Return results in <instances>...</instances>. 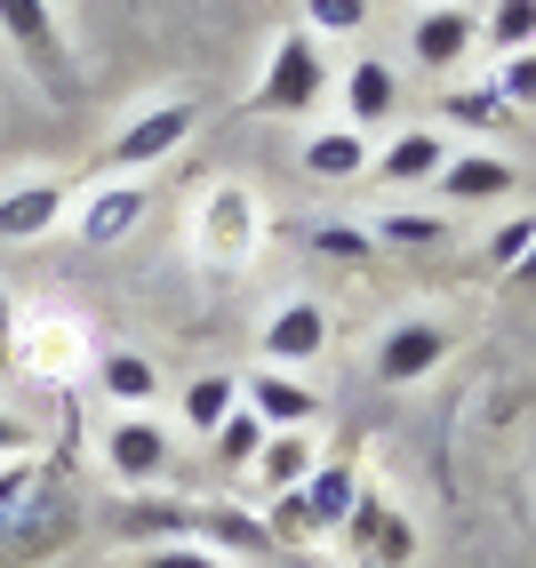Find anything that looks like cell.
Wrapping results in <instances>:
<instances>
[{
  "instance_id": "obj_35",
  "label": "cell",
  "mask_w": 536,
  "mask_h": 568,
  "mask_svg": "<svg viewBox=\"0 0 536 568\" xmlns=\"http://www.w3.org/2000/svg\"><path fill=\"white\" fill-rule=\"evenodd\" d=\"M385 241H401V248H433V241H448V233H441V216H385Z\"/></svg>"
},
{
  "instance_id": "obj_1",
  "label": "cell",
  "mask_w": 536,
  "mask_h": 568,
  "mask_svg": "<svg viewBox=\"0 0 536 568\" xmlns=\"http://www.w3.org/2000/svg\"><path fill=\"white\" fill-rule=\"evenodd\" d=\"M0 32H9V49L24 57V72H32L57 104H81V64H72L64 24H57L49 0H0Z\"/></svg>"
},
{
  "instance_id": "obj_38",
  "label": "cell",
  "mask_w": 536,
  "mask_h": 568,
  "mask_svg": "<svg viewBox=\"0 0 536 568\" xmlns=\"http://www.w3.org/2000/svg\"><path fill=\"white\" fill-rule=\"evenodd\" d=\"M513 281H528V288H536V248H528V256L513 264Z\"/></svg>"
},
{
  "instance_id": "obj_14",
  "label": "cell",
  "mask_w": 536,
  "mask_h": 568,
  "mask_svg": "<svg viewBox=\"0 0 536 568\" xmlns=\"http://www.w3.org/2000/svg\"><path fill=\"white\" fill-rule=\"evenodd\" d=\"M441 193L448 201H505L513 193V161H496V153H456V161H441Z\"/></svg>"
},
{
  "instance_id": "obj_12",
  "label": "cell",
  "mask_w": 536,
  "mask_h": 568,
  "mask_svg": "<svg viewBox=\"0 0 536 568\" xmlns=\"http://www.w3.org/2000/svg\"><path fill=\"white\" fill-rule=\"evenodd\" d=\"M321 345H328L321 305H281L273 321H264V361H273V368H304Z\"/></svg>"
},
{
  "instance_id": "obj_20",
  "label": "cell",
  "mask_w": 536,
  "mask_h": 568,
  "mask_svg": "<svg viewBox=\"0 0 536 568\" xmlns=\"http://www.w3.org/2000/svg\"><path fill=\"white\" fill-rule=\"evenodd\" d=\"M97 385H104L112 400H129V408H144L152 393H161V368H152L144 353H129V345H121V353H104V361H97Z\"/></svg>"
},
{
  "instance_id": "obj_27",
  "label": "cell",
  "mask_w": 536,
  "mask_h": 568,
  "mask_svg": "<svg viewBox=\"0 0 536 568\" xmlns=\"http://www.w3.org/2000/svg\"><path fill=\"white\" fill-rule=\"evenodd\" d=\"M448 121H465V129H505L513 112H505V97H496V81H481V89H456V97H448Z\"/></svg>"
},
{
  "instance_id": "obj_37",
  "label": "cell",
  "mask_w": 536,
  "mask_h": 568,
  "mask_svg": "<svg viewBox=\"0 0 536 568\" xmlns=\"http://www.w3.org/2000/svg\"><path fill=\"white\" fill-rule=\"evenodd\" d=\"M9 361H17V305L0 296V368H9Z\"/></svg>"
},
{
  "instance_id": "obj_9",
  "label": "cell",
  "mask_w": 536,
  "mask_h": 568,
  "mask_svg": "<svg viewBox=\"0 0 536 568\" xmlns=\"http://www.w3.org/2000/svg\"><path fill=\"white\" fill-rule=\"evenodd\" d=\"M448 361V328H433V321H401L385 345H376V376L385 385H416V376H433Z\"/></svg>"
},
{
  "instance_id": "obj_26",
  "label": "cell",
  "mask_w": 536,
  "mask_h": 568,
  "mask_svg": "<svg viewBox=\"0 0 536 568\" xmlns=\"http://www.w3.org/2000/svg\"><path fill=\"white\" fill-rule=\"evenodd\" d=\"M264 537H273V545L321 537V528H313V505H304V488H281V497H273V513H264Z\"/></svg>"
},
{
  "instance_id": "obj_19",
  "label": "cell",
  "mask_w": 536,
  "mask_h": 568,
  "mask_svg": "<svg viewBox=\"0 0 536 568\" xmlns=\"http://www.w3.org/2000/svg\"><path fill=\"white\" fill-rule=\"evenodd\" d=\"M256 480L273 488V497H281V488H304V480H313V440H304V433H273L256 448Z\"/></svg>"
},
{
  "instance_id": "obj_11",
  "label": "cell",
  "mask_w": 536,
  "mask_h": 568,
  "mask_svg": "<svg viewBox=\"0 0 536 568\" xmlns=\"http://www.w3.org/2000/svg\"><path fill=\"white\" fill-rule=\"evenodd\" d=\"M81 241H97V248H112V241H129L136 224H144V184H97V193L81 201Z\"/></svg>"
},
{
  "instance_id": "obj_5",
  "label": "cell",
  "mask_w": 536,
  "mask_h": 568,
  "mask_svg": "<svg viewBox=\"0 0 536 568\" xmlns=\"http://www.w3.org/2000/svg\"><path fill=\"white\" fill-rule=\"evenodd\" d=\"M193 121H201V112L193 104H184V97H169V104H144L136 112V121L121 129V136H112V169H152V161H169V153H184V136H193Z\"/></svg>"
},
{
  "instance_id": "obj_32",
  "label": "cell",
  "mask_w": 536,
  "mask_h": 568,
  "mask_svg": "<svg viewBox=\"0 0 536 568\" xmlns=\"http://www.w3.org/2000/svg\"><path fill=\"white\" fill-rule=\"evenodd\" d=\"M136 568H233L224 552H209V545H152Z\"/></svg>"
},
{
  "instance_id": "obj_10",
  "label": "cell",
  "mask_w": 536,
  "mask_h": 568,
  "mask_svg": "<svg viewBox=\"0 0 536 568\" xmlns=\"http://www.w3.org/2000/svg\"><path fill=\"white\" fill-rule=\"evenodd\" d=\"M64 216V176H32L17 193H0V241H41Z\"/></svg>"
},
{
  "instance_id": "obj_15",
  "label": "cell",
  "mask_w": 536,
  "mask_h": 568,
  "mask_svg": "<svg viewBox=\"0 0 536 568\" xmlns=\"http://www.w3.org/2000/svg\"><path fill=\"white\" fill-rule=\"evenodd\" d=\"M193 528L209 537V552H241V560L273 552V537H264V520H256V513H241L233 497H224V505H201V513H193Z\"/></svg>"
},
{
  "instance_id": "obj_34",
  "label": "cell",
  "mask_w": 536,
  "mask_h": 568,
  "mask_svg": "<svg viewBox=\"0 0 536 568\" xmlns=\"http://www.w3.org/2000/svg\"><path fill=\"white\" fill-rule=\"evenodd\" d=\"M32 497H41V473H32V465L17 457L9 473H0V520H9V513H24Z\"/></svg>"
},
{
  "instance_id": "obj_31",
  "label": "cell",
  "mask_w": 536,
  "mask_h": 568,
  "mask_svg": "<svg viewBox=\"0 0 536 568\" xmlns=\"http://www.w3.org/2000/svg\"><path fill=\"white\" fill-rule=\"evenodd\" d=\"M129 528L136 537H152V528H161V537H184V528H193V505H129Z\"/></svg>"
},
{
  "instance_id": "obj_21",
  "label": "cell",
  "mask_w": 536,
  "mask_h": 568,
  "mask_svg": "<svg viewBox=\"0 0 536 568\" xmlns=\"http://www.w3.org/2000/svg\"><path fill=\"white\" fill-rule=\"evenodd\" d=\"M233 408H241V385H233L224 368H209V376H193V385H184V425H193V433H216Z\"/></svg>"
},
{
  "instance_id": "obj_29",
  "label": "cell",
  "mask_w": 536,
  "mask_h": 568,
  "mask_svg": "<svg viewBox=\"0 0 536 568\" xmlns=\"http://www.w3.org/2000/svg\"><path fill=\"white\" fill-rule=\"evenodd\" d=\"M528 248H536V216H505V224L488 233V264H496V273H513Z\"/></svg>"
},
{
  "instance_id": "obj_25",
  "label": "cell",
  "mask_w": 536,
  "mask_h": 568,
  "mask_svg": "<svg viewBox=\"0 0 536 568\" xmlns=\"http://www.w3.org/2000/svg\"><path fill=\"white\" fill-rule=\"evenodd\" d=\"M488 49H496V57L536 49V0H496V17H488Z\"/></svg>"
},
{
  "instance_id": "obj_39",
  "label": "cell",
  "mask_w": 536,
  "mask_h": 568,
  "mask_svg": "<svg viewBox=\"0 0 536 568\" xmlns=\"http://www.w3.org/2000/svg\"><path fill=\"white\" fill-rule=\"evenodd\" d=\"M433 9H448V0H433Z\"/></svg>"
},
{
  "instance_id": "obj_16",
  "label": "cell",
  "mask_w": 536,
  "mask_h": 568,
  "mask_svg": "<svg viewBox=\"0 0 536 568\" xmlns=\"http://www.w3.org/2000/svg\"><path fill=\"white\" fill-rule=\"evenodd\" d=\"M81 361H89V336L72 328V321H32L24 328V376L32 368H41V376H72Z\"/></svg>"
},
{
  "instance_id": "obj_18",
  "label": "cell",
  "mask_w": 536,
  "mask_h": 568,
  "mask_svg": "<svg viewBox=\"0 0 536 568\" xmlns=\"http://www.w3.org/2000/svg\"><path fill=\"white\" fill-rule=\"evenodd\" d=\"M368 136L361 129H328V136H313V144H304V169H313V176H328V184H353V176H368Z\"/></svg>"
},
{
  "instance_id": "obj_8",
  "label": "cell",
  "mask_w": 536,
  "mask_h": 568,
  "mask_svg": "<svg viewBox=\"0 0 536 568\" xmlns=\"http://www.w3.org/2000/svg\"><path fill=\"white\" fill-rule=\"evenodd\" d=\"M241 408L264 416V433H296V425H313V416H321V393L296 385L289 368H256L249 385H241Z\"/></svg>"
},
{
  "instance_id": "obj_4",
  "label": "cell",
  "mask_w": 536,
  "mask_h": 568,
  "mask_svg": "<svg viewBox=\"0 0 536 568\" xmlns=\"http://www.w3.org/2000/svg\"><path fill=\"white\" fill-rule=\"evenodd\" d=\"M344 545H353V560H361V568H401V560H416V528L401 520V505H393V497L361 488L353 513H344Z\"/></svg>"
},
{
  "instance_id": "obj_28",
  "label": "cell",
  "mask_w": 536,
  "mask_h": 568,
  "mask_svg": "<svg viewBox=\"0 0 536 568\" xmlns=\"http://www.w3.org/2000/svg\"><path fill=\"white\" fill-rule=\"evenodd\" d=\"M368 24V0H304V32H361Z\"/></svg>"
},
{
  "instance_id": "obj_2",
  "label": "cell",
  "mask_w": 536,
  "mask_h": 568,
  "mask_svg": "<svg viewBox=\"0 0 536 568\" xmlns=\"http://www.w3.org/2000/svg\"><path fill=\"white\" fill-rule=\"evenodd\" d=\"M328 89V64L313 32H281L273 57H264V81L249 97V112H313V97Z\"/></svg>"
},
{
  "instance_id": "obj_3",
  "label": "cell",
  "mask_w": 536,
  "mask_h": 568,
  "mask_svg": "<svg viewBox=\"0 0 536 568\" xmlns=\"http://www.w3.org/2000/svg\"><path fill=\"white\" fill-rule=\"evenodd\" d=\"M72 528H81V505L64 497V488L41 480V497H32L24 513L0 520V568H32V560H57L72 545Z\"/></svg>"
},
{
  "instance_id": "obj_22",
  "label": "cell",
  "mask_w": 536,
  "mask_h": 568,
  "mask_svg": "<svg viewBox=\"0 0 536 568\" xmlns=\"http://www.w3.org/2000/svg\"><path fill=\"white\" fill-rule=\"evenodd\" d=\"M353 465H313V480H304V505H313V528H344V513H353Z\"/></svg>"
},
{
  "instance_id": "obj_17",
  "label": "cell",
  "mask_w": 536,
  "mask_h": 568,
  "mask_svg": "<svg viewBox=\"0 0 536 568\" xmlns=\"http://www.w3.org/2000/svg\"><path fill=\"white\" fill-rule=\"evenodd\" d=\"M416 64H433V72H448L456 57H465L473 49V17L465 9H433V17H416Z\"/></svg>"
},
{
  "instance_id": "obj_24",
  "label": "cell",
  "mask_w": 536,
  "mask_h": 568,
  "mask_svg": "<svg viewBox=\"0 0 536 568\" xmlns=\"http://www.w3.org/2000/svg\"><path fill=\"white\" fill-rule=\"evenodd\" d=\"M209 440H216V465H224V473H241V465H256V448L273 440V433H264V416H256V408H233Z\"/></svg>"
},
{
  "instance_id": "obj_13",
  "label": "cell",
  "mask_w": 536,
  "mask_h": 568,
  "mask_svg": "<svg viewBox=\"0 0 536 568\" xmlns=\"http://www.w3.org/2000/svg\"><path fill=\"white\" fill-rule=\"evenodd\" d=\"M441 161H448V153H441V136H433V129H408V136H393L385 153L368 161V176H376V184H433Z\"/></svg>"
},
{
  "instance_id": "obj_30",
  "label": "cell",
  "mask_w": 536,
  "mask_h": 568,
  "mask_svg": "<svg viewBox=\"0 0 536 568\" xmlns=\"http://www.w3.org/2000/svg\"><path fill=\"white\" fill-rule=\"evenodd\" d=\"M496 97H505V112H520V104H536V49H520V57H505V72H496Z\"/></svg>"
},
{
  "instance_id": "obj_33",
  "label": "cell",
  "mask_w": 536,
  "mask_h": 568,
  "mask_svg": "<svg viewBox=\"0 0 536 568\" xmlns=\"http://www.w3.org/2000/svg\"><path fill=\"white\" fill-rule=\"evenodd\" d=\"M313 248H321V256H353V264H361V256H376V241L361 233V224H321Z\"/></svg>"
},
{
  "instance_id": "obj_23",
  "label": "cell",
  "mask_w": 536,
  "mask_h": 568,
  "mask_svg": "<svg viewBox=\"0 0 536 568\" xmlns=\"http://www.w3.org/2000/svg\"><path fill=\"white\" fill-rule=\"evenodd\" d=\"M344 112H353V129H368V121H385V112H393V72L376 64V57L353 64V81H344Z\"/></svg>"
},
{
  "instance_id": "obj_36",
  "label": "cell",
  "mask_w": 536,
  "mask_h": 568,
  "mask_svg": "<svg viewBox=\"0 0 536 568\" xmlns=\"http://www.w3.org/2000/svg\"><path fill=\"white\" fill-rule=\"evenodd\" d=\"M24 448H32V433L17 425V416H0V457H9V465H17V457H24Z\"/></svg>"
},
{
  "instance_id": "obj_6",
  "label": "cell",
  "mask_w": 536,
  "mask_h": 568,
  "mask_svg": "<svg viewBox=\"0 0 536 568\" xmlns=\"http://www.w3.org/2000/svg\"><path fill=\"white\" fill-rule=\"evenodd\" d=\"M256 248V193L249 184H216L201 201V256L209 264H241Z\"/></svg>"
},
{
  "instance_id": "obj_7",
  "label": "cell",
  "mask_w": 536,
  "mask_h": 568,
  "mask_svg": "<svg viewBox=\"0 0 536 568\" xmlns=\"http://www.w3.org/2000/svg\"><path fill=\"white\" fill-rule=\"evenodd\" d=\"M169 457H176V440L152 425V416H121V425L104 433V465H112V480H121V488L161 480V473H169Z\"/></svg>"
}]
</instances>
